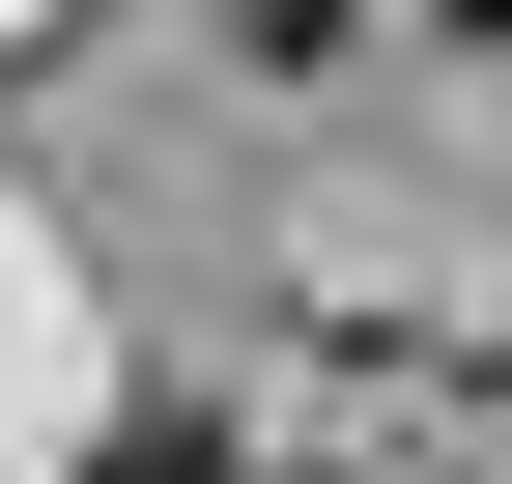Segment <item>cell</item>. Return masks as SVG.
Returning <instances> with one entry per match:
<instances>
[{
	"label": "cell",
	"instance_id": "obj_1",
	"mask_svg": "<svg viewBox=\"0 0 512 484\" xmlns=\"http://www.w3.org/2000/svg\"><path fill=\"white\" fill-rule=\"evenodd\" d=\"M86 484H256V456H228V428H114Z\"/></svg>",
	"mask_w": 512,
	"mask_h": 484
},
{
	"label": "cell",
	"instance_id": "obj_2",
	"mask_svg": "<svg viewBox=\"0 0 512 484\" xmlns=\"http://www.w3.org/2000/svg\"><path fill=\"white\" fill-rule=\"evenodd\" d=\"M456 29H512V0H456Z\"/></svg>",
	"mask_w": 512,
	"mask_h": 484
}]
</instances>
